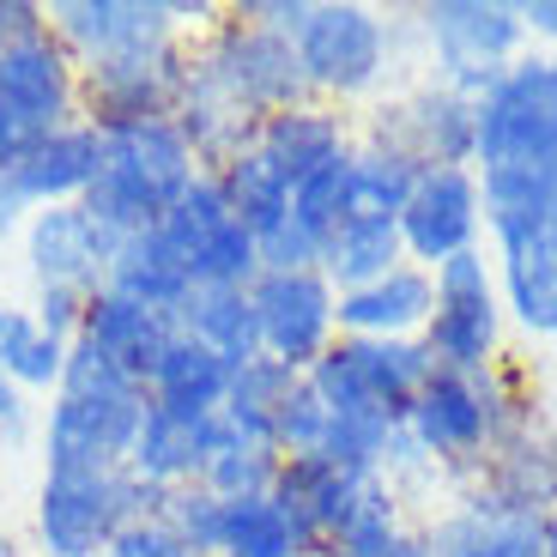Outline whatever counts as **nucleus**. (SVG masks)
I'll return each instance as SVG.
<instances>
[{
  "label": "nucleus",
  "mask_w": 557,
  "mask_h": 557,
  "mask_svg": "<svg viewBox=\"0 0 557 557\" xmlns=\"http://www.w3.org/2000/svg\"><path fill=\"white\" fill-rule=\"evenodd\" d=\"M139 418H146V388L122 376L110 358H98L85 339H73L61 388L37 418L42 473H115L134 448Z\"/></svg>",
  "instance_id": "1"
},
{
  "label": "nucleus",
  "mask_w": 557,
  "mask_h": 557,
  "mask_svg": "<svg viewBox=\"0 0 557 557\" xmlns=\"http://www.w3.org/2000/svg\"><path fill=\"white\" fill-rule=\"evenodd\" d=\"M103 134V164L91 195L79 200L103 231L115 237H134V231H152L170 207L182 200V188L200 176L195 146L182 139V127L170 115L158 122H122V127H98Z\"/></svg>",
  "instance_id": "2"
},
{
  "label": "nucleus",
  "mask_w": 557,
  "mask_h": 557,
  "mask_svg": "<svg viewBox=\"0 0 557 557\" xmlns=\"http://www.w3.org/2000/svg\"><path fill=\"white\" fill-rule=\"evenodd\" d=\"M516 418H528V400H516V382L503 363L491 370H431V382L418 388L412 412H406V436L424 448L436 473L467 479L485 467L491 443H497Z\"/></svg>",
  "instance_id": "3"
},
{
  "label": "nucleus",
  "mask_w": 557,
  "mask_h": 557,
  "mask_svg": "<svg viewBox=\"0 0 557 557\" xmlns=\"http://www.w3.org/2000/svg\"><path fill=\"white\" fill-rule=\"evenodd\" d=\"M431 351L424 339H346L321 351L304 370L315 400L339 418V424H370V431H400L412 412L418 388L431 382Z\"/></svg>",
  "instance_id": "4"
},
{
  "label": "nucleus",
  "mask_w": 557,
  "mask_h": 557,
  "mask_svg": "<svg viewBox=\"0 0 557 557\" xmlns=\"http://www.w3.org/2000/svg\"><path fill=\"white\" fill-rule=\"evenodd\" d=\"M188 67H195L200 85H212L237 115H249L255 127L267 115L292 110V103H309V79L297 67L292 37L243 18L237 7H224L195 42H188Z\"/></svg>",
  "instance_id": "5"
},
{
  "label": "nucleus",
  "mask_w": 557,
  "mask_h": 557,
  "mask_svg": "<svg viewBox=\"0 0 557 557\" xmlns=\"http://www.w3.org/2000/svg\"><path fill=\"white\" fill-rule=\"evenodd\" d=\"M164 509V491L139 485L127 467L115 473H42L30 540L37 557H103V545L127 521H152Z\"/></svg>",
  "instance_id": "6"
},
{
  "label": "nucleus",
  "mask_w": 557,
  "mask_h": 557,
  "mask_svg": "<svg viewBox=\"0 0 557 557\" xmlns=\"http://www.w3.org/2000/svg\"><path fill=\"white\" fill-rule=\"evenodd\" d=\"M394 37L400 30L382 13L358 7V0H309L304 25L292 37L297 67L309 79V98L315 103L370 98L394 67Z\"/></svg>",
  "instance_id": "7"
},
{
  "label": "nucleus",
  "mask_w": 557,
  "mask_h": 557,
  "mask_svg": "<svg viewBox=\"0 0 557 557\" xmlns=\"http://www.w3.org/2000/svg\"><path fill=\"white\" fill-rule=\"evenodd\" d=\"M67 122H79V61L42 18L37 30L0 49V170Z\"/></svg>",
  "instance_id": "8"
},
{
  "label": "nucleus",
  "mask_w": 557,
  "mask_h": 557,
  "mask_svg": "<svg viewBox=\"0 0 557 557\" xmlns=\"http://www.w3.org/2000/svg\"><path fill=\"white\" fill-rule=\"evenodd\" d=\"M418 37L431 49V79L473 103L528 55L516 0H431L418 7Z\"/></svg>",
  "instance_id": "9"
},
{
  "label": "nucleus",
  "mask_w": 557,
  "mask_h": 557,
  "mask_svg": "<svg viewBox=\"0 0 557 557\" xmlns=\"http://www.w3.org/2000/svg\"><path fill=\"white\" fill-rule=\"evenodd\" d=\"M557 158V55L528 49L479 98L473 122V170H521Z\"/></svg>",
  "instance_id": "10"
},
{
  "label": "nucleus",
  "mask_w": 557,
  "mask_h": 557,
  "mask_svg": "<svg viewBox=\"0 0 557 557\" xmlns=\"http://www.w3.org/2000/svg\"><path fill=\"white\" fill-rule=\"evenodd\" d=\"M273 497H285L297 516L309 521V533L321 540V552L339 540H358V533L394 528L400 516V491L376 473V467H346V460L327 455H297L278 467Z\"/></svg>",
  "instance_id": "11"
},
{
  "label": "nucleus",
  "mask_w": 557,
  "mask_h": 557,
  "mask_svg": "<svg viewBox=\"0 0 557 557\" xmlns=\"http://www.w3.org/2000/svg\"><path fill=\"white\" fill-rule=\"evenodd\" d=\"M436 309L424 327V351L436 370H491L503 363V292H497V267L485 249H467L455 261L431 267Z\"/></svg>",
  "instance_id": "12"
},
{
  "label": "nucleus",
  "mask_w": 557,
  "mask_h": 557,
  "mask_svg": "<svg viewBox=\"0 0 557 557\" xmlns=\"http://www.w3.org/2000/svg\"><path fill=\"white\" fill-rule=\"evenodd\" d=\"M158 237L170 243V255L182 261L188 285H243L249 292L261 278V249H255V231L231 212L219 176L200 170L182 200L158 219Z\"/></svg>",
  "instance_id": "13"
},
{
  "label": "nucleus",
  "mask_w": 557,
  "mask_h": 557,
  "mask_svg": "<svg viewBox=\"0 0 557 557\" xmlns=\"http://www.w3.org/2000/svg\"><path fill=\"white\" fill-rule=\"evenodd\" d=\"M115 249H122V237L103 231L79 200L25 212V224H18V255H25L30 292H67L79 304H91L110 285Z\"/></svg>",
  "instance_id": "14"
},
{
  "label": "nucleus",
  "mask_w": 557,
  "mask_h": 557,
  "mask_svg": "<svg viewBox=\"0 0 557 557\" xmlns=\"http://www.w3.org/2000/svg\"><path fill=\"white\" fill-rule=\"evenodd\" d=\"M188 42H158V49H134V55L79 67V115L91 127H122V122H158L176 115L182 79H188Z\"/></svg>",
  "instance_id": "15"
},
{
  "label": "nucleus",
  "mask_w": 557,
  "mask_h": 557,
  "mask_svg": "<svg viewBox=\"0 0 557 557\" xmlns=\"http://www.w3.org/2000/svg\"><path fill=\"white\" fill-rule=\"evenodd\" d=\"M255 304V327H261V358L285 363L304 376L309 363L339 339V292L327 285L321 267L309 273H261L249 285Z\"/></svg>",
  "instance_id": "16"
},
{
  "label": "nucleus",
  "mask_w": 557,
  "mask_h": 557,
  "mask_svg": "<svg viewBox=\"0 0 557 557\" xmlns=\"http://www.w3.org/2000/svg\"><path fill=\"white\" fill-rule=\"evenodd\" d=\"M485 237V195H479V170L467 164H431L418 170L412 195L400 207V243L412 267H443L455 255L479 249Z\"/></svg>",
  "instance_id": "17"
},
{
  "label": "nucleus",
  "mask_w": 557,
  "mask_h": 557,
  "mask_svg": "<svg viewBox=\"0 0 557 557\" xmlns=\"http://www.w3.org/2000/svg\"><path fill=\"white\" fill-rule=\"evenodd\" d=\"M42 13H49V30L61 37V49L79 67H98V61L158 49V42L182 37L170 0H55Z\"/></svg>",
  "instance_id": "18"
},
{
  "label": "nucleus",
  "mask_w": 557,
  "mask_h": 557,
  "mask_svg": "<svg viewBox=\"0 0 557 557\" xmlns=\"http://www.w3.org/2000/svg\"><path fill=\"white\" fill-rule=\"evenodd\" d=\"M473 122H479L473 98H460L448 85L424 79L418 91H406L388 110H376L370 134L400 146L418 170H431V164H467L473 170Z\"/></svg>",
  "instance_id": "19"
},
{
  "label": "nucleus",
  "mask_w": 557,
  "mask_h": 557,
  "mask_svg": "<svg viewBox=\"0 0 557 557\" xmlns=\"http://www.w3.org/2000/svg\"><path fill=\"white\" fill-rule=\"evenodd\" d=\"M98 164H103V134L91 122H67L55 134L30 146L18 164L0 170V195L13 200L18 212H42V207H73V200L91 195L98 182Z\"/></svg>",
  "instance_id": "20"
},
{
  "label": "nucleus",
  "mask_w": 557,
  "mask_h": 557,
  "mask_svg": "<svg viewBox=\"0 0 557 557\" xmlns=\"http://www.w3.org/2000/svg\"><path fill=\"white\" fill-rule=\"evenodd\" d=\"M540 521L533 509L503 503L485 485H460V497L424 528L431 557H540Z\"/></svg>",
  "instance_id": "21"
},
{
  "label": "nucleus",
  "mask_w": 557,
  "mask_h": 557,
  "mask_svg": "<svg viewBox=\"0 0 557 557\" xmlns=\"http://www.w3.org/2000/svg\"><path fill=\"white\" fill-rule=\"evenodd\" d=\"M467 485L497 491L503 503L516 509H533V516H552L557 509V424H540V418H516L509 431L491 443L485 467H479Z\"/></svg>",
  "instance_id": "22"
},
{
  "label": "nucleus",
  "mask_w": 557,
  "mask_h": 557,
  "mask_svg": "<svg viewBox=\"0 0 557 557\" xmlns=\"http://www.w3.org/2000/svg\"><path fill=\"white\" fill-rule=\"evenodd\" d=\"M436 309V285L424 267L400 261L394 273L370 278L358 292H339V334L346 339H418L431 327Z\"/></svg>",
  "instance_id": "23"
},
{
  "label": "nucleus",
  "mask_w": 557,
  "mask_h": 557,
  "mask_svg": "<svg viewBox=\"0 0 557 557\" xmlns=\"http://www.w3.org/2000/svg\"><path fill=\"white\" fill-rule=\"evenodd\" d=\"M73 339H85L98 358H110L122 376H134L139 388H146L152 370H158V358H164V346L176 339V321L158 315V309H146V304H134V297L98 292L91 304H85L79 334Z\"/></svg>",
  "instance_id": "24"
},
{
  "label": "nucleus",
  "mask_w": 557,
  "mask_h": 557,
  "mask_svg": "<svg viewBox=\"0 0 557 557\" xmlns=\"http://www.w3.org/2000/svg\"><path fill=\"white\" fill-rule=\"evenodd\" d=\"M351 146H358V139H351L346 115H339L334 103H315V98L292 103V110H278V115H267V122L255 127V152H261L285 182H292V188H297V182H309L315 170L339 164Z\"/></svg>",
  "instance_id": "25"
},
{
  "label": "nucleus",
  "mask_w": 557,
  "mask_h": 557,
  "mask_svg": "<svg viewBox=\"0 0 557 557\" xmlns=\"http://www.w3.org/2000/svg\"><path fill=\"white\" fill-rule=\"evenodd\" d=\"M207 448H212V418H182L170 406L146 400V418L134 431V448H127V473L152 491H182V485H200V467H207Z\"/></svg>",
  "instance_id": "26"
},
{
  "label": "nucleus",
  "mask_w": 557,
  "mask_h": 557,
  "mask_svg": "<svg viewBox=\"0 0 557 557\" xmlns=\"http://www.w3.org/2000/svg\"><path fill=\"white\" fill-rule=\"evenodd\" d=\"M231 376H237V370H231L219 351H207L200 339L176 334L164 346V358H158L152 382H146V400L170 406V412H182V418H219L224 394H231Z\"/></svg>",
  "instance_id": "27"
},
{
  "label": "nucleus",
  "mask_w": 557,
  "mask_h": 557,
  "mask_svg": "<svg viewBox=\"0 0 557 557\" xmlns=\"http://www.w3.org/2000/svg\"><path fill=\"white\" fill-rule=\"evenodd\" d=\"M219 557H321V540L285 497L261 491V497L224 503Z\"/></svg>",
  "instance_id": "28"
},
{
  "label": "nucleus",
  "mask_w": 557,
  "mask_h": 557,
  "mask_svg": "<svg viewBox=\"0 0 557 557\" xmlns=\"http://www.w3.org/2000/svg\"><path fill=\"white\" fill-rule=\"evenodd\" d=\"M176 334H188L207 351H219L231 370L261 358V327H255V304H249L243 285H195L176 309Z\"/></svg>",
  "instance_id": "29"
},
{
  "label": "nucleus",
  "mask_w": 557,
  "mask_h": 557,
  "mask_svg": "<svg viewBox=\"0 0 557 557\" xmlns=\"http://www.w3.org/2000/svg\"><path fill=\"white\" fill-rule=\"evenodd\" d=\"M67 346L73 339L49 334L30 304L0 297V370L13 376L18 394H55L61 370H67Z\"/></svg>",
  "instance_id": "30"
},
{
  "label": "nucleus",
  "mask_w": 557,
  "mask_h": 557,
  "mask_svg": "<svg viewBox=\"0 0 557 557\" xmlns=\"http://www.w3.org/2000/svg\"><path fill=\"white\" fill-rule=\"evenodd\" d=\"M103 292L134 297V304H146V309H158V315L176 321L182 297L195 292V285H188L182 261L170 255V243L158 237V224H152V231H134V237H122L115 267H110V285H103Z\"/></svg>",
  "instance_id": "31"
},
{
  "label": "nucleus",
  "mask_w": 557,
  "mask_h": 557,
  "mask_svg": "<svg viewBox=\"0 0 557 557\" xmlns=\"http://www.w3.org/2000/svg\"><path fill=\"white\" fill-rule=\"evenodd\" d=\"M400 261H406V243L394 219H339L334 237L321 243V273H327L334 292H358L370 278L394 273Z\"/></svg>",
  "instance_id": "32"
},
{
  "label": "nucleus",
  "mask_w": 557,
  "mask_h": 557,
  "mask_svg": "<svg viewBox=\"0 0 557 557\" xmlns=\"http://www.w3.org/2000/svg\"><path fill=\"white\" fill-rule=\"evenodd\" d=\"M278 467H285V455H278L267 436H249V431H237V424L212 418V448H207V467H200V485H207L212 497H224V503L261 497V491L278 485Z\"/></svg>",
  "instance_id": "33"
},
{
  "label": "nucleus",
  "mask_w": 557,
  "mask_h": 557,
  "mask_svg": "<svg viewBox=\"0 0 557 557\" xmlns=\"http://www.w3.org/2000/svg\"><path fill=\"white\" fill-rule=\"evenodd\" d=\"M212 176H219V188H224V200H231V212L249 224L255 237H261V231H273V224L292 212V182H285L261 152H255V139L243 146L237 158H224Z\"/></svg>",
  "instance_id": "34"
},
{
  "label": "nucleus",
  "mask_w": 557,
  "mask_h": 557,
  "mask_svg": "<svg viewBox=\"0 0 557 557\" xmlns=\"http://www.w3.org/2000/svg\"><path fill=\"white\" fill-rule=\"evenodd\" d=\"M297 370H285V363H273V358H249L231 376V394H224V424H237V431H249V436H267L273 443V424H278V412H285V400L297 394Z\"/></svg>",
  "instance_id": "35"
},
{
  "label": "nucleus",
  "mask_w": 557,
  "mask_h": 557,
  "mask_svg": "<svg viewBox=\"0 0 557 557\" xmlns=\"http://www.w3.org/2000/svg\"><path fill=\"white\" fill-rule=\"evenodd\" d=\"M158 521H164L170 533H176L188 552L200 557H219V533H224V497H212L207 485H182L164 497V509H158Z\"/></svg>",
  "instance_id": "36"
},
{
  "label": "nucleus",
  "mask_w": 557,
  "mask_h": 557,
  "mask_svg": "<svg viewBox=\"0 0 557 557\" xmlns=\"http://www.w3.org/2000/svg\"><path fill=\"white\" fill-rule=\"evenodd\" d=\"M346 170H351V152L339 158V164H327V170H315L309 182H297L292 188V212L315 231L321 243L334 237V224H339V212H346Z\"/></svg>",
  "instance_id": "37"
},
{
  "label": "nucleus",
  "mask_w": 557,
  "mask_h": 557,
  "mask_svg": "<svg viewBox=\"0 0 557 557\" xmlns=\"http://www.w3.org/2000/svg\"><path fill=\"white\" fill-rule=\"evenodd\" d=\"M321 557H431V552H424V528L394 521V528H376V533H358V540L327 545Z\"/></svg>",
  "instance_id": "38"
},
{
  "label": "nucleus",
  "mask_w": 557,
  "mask_h": 557,
  "mask_svg": "<svg viewBox=\"0 0 557 557\" xmlns=\"http://www.w3.org/2000/svg\"><path fill=\"white\" fill-rule=\"evenodd\" d=\"M103 557H200V552H188V545L152 516V521H127V528L103 545Z\"/></svg>",
  "instance_id": "39"
},
{
  "label": "nucleus",
  "mask_w": 557,
  "mask_h": 557,
  "mask_svg": "<svg viewBox=\"0 0 557 557\" xmlns=\"http://www.w3.org/2000/svg\"><path fill=\"white\" fill-rule=\"evenodd\" d=\"M30 431H37V418H30V400L13 388V376L0 370V448H18Z\"/></svg>",
  "instance_id": "40"
},
{
  "label": "nucleus",
  "mask_w": 557,
  "mask_h": 557,
  "mask_svg": "<svg viewBox=\"0 0 557 557\" xmlns=\"http://www.w3.org/2000/svg\"><path fill=\"white\" fill-rule=\"evenodd\" d=\"M237 13L255 18V25H267V30H278V37H297V25H304V13H309V0H243Z\"/></svg>",
  "instance_id": "41"
},
{
  "label": "nucleus",
  "mask_w": 557,
  "mask_h": 557,
  "mask_svg": "<svg viewBox=\"0 0 557 557\" xmlns=\"http://www.w3.org/2000/svg\"><path fill=\"white\" fill-rule=\"evenodd\" d=\"M516 18L533 42H545L557 55V0H516Z\"/></svg>",
  "instance_id": "42"
},
{
  "label": "nucleus",
  "mask_w": 557,
  "mask_h": 557,
  "mask_svg": "<svg viewBox=\"0 0 557 557\" xmlns=\"http://www.w3.org/2000/svg\"><path fill=\"white\" fill-rule=\"evenodd\" d=\"M42 18H49V13H42L37 0H0V49H7V42H18L25 30H37Z\"/></svg>",
  "instance_id": "43"
},
{
  "label": "nucleus",
  "mask_w": 557,
  "mask_h": 557,
  "mask_svg": "<svg viewBox=\"0 0 557 557\" xmlns=\"http://www.w3.org/2000/svg\"><path fill=\"white\" fill-rule=\"evenodd\" d=\"M18 224H25V212H18L13 200L0 195V243H7V237H18Z\"/></svg>",
  "instance_id": "44"
},
{
  "label": "nucleus",
  "mask_w": 557,
  "mask_h": 557,
  "mask_svg": "<svg viewBox=\"0 0 557 557\" xmlns=\"http://www.w3.org/2000/svg\"><path fill=\"white\" fill-rule=\"evenodd\" d=\"M540 557H557V509L540 521Z\"/></svg>",
  "instance_id": "45"
},
{
  "label": "nucleus",
  "mask_w": 557,
  "mask_h": 557,
  "mask_svg": "<svg viewBox=\"0 0 557 557\" xmlns=\"http://www.w3.org/2000/svg\"><path fill=\"white\" fill-rule=\"evenodd\" d=\"M0 557H37V552H25V540H13V533H0Z\"/></svg>",
  "instance_id": "46"
}]
</instances>
